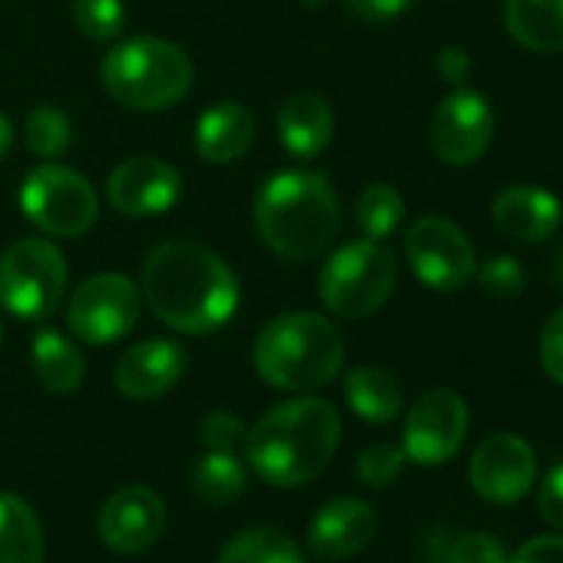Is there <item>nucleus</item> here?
<instances>
[{"label": "nucleus", "mask_w": 563, "mask_h": 563, "mask_svg": "<svg viewBox=\"0 0 563 563\" xmlns=\"http://www.w3.org/2000/svg\"><path fill=\"white\" fill-rule=\"evenodd\" d=\"M143 299L173 332L209 335L235 316L239 278L199 242H163L143 265Z\"/></svg>", "instance_id": "obj_1"}, {"label": "nucleus", "mask_w": 563, "mask_h": 563, "mask_svg": "<svg viewBox=\"0 0 563 563\" xmlns=\"http://www.w3.org/2000/svg\"><path fill=\"white\" fill-rule=\"evenodd\" d=\"M342 418L325 398H292L265 411L245 434L249 467L275 487H302L335 457Z\"/></svg>", "instance_id": "obj_2"}, {"label": "nucleus", "mask_w": 563, "mask_h": 563, "mask_svg": "<svg viewBox=\"0 0 563 563\" xmlns=\"http://www.w3.org/2000/svg\"><path fill=\"white\" fill-rule=\"evenodd\" d=\"M342 222L335 186L316 169H286L262 183L255 196V229L262 242L282 258H316L322 255Z\"/></svg>", "instance_id": "obj_3"}, {"label": "nucleus", "mask_w": 563, "mask_h": 563, "mask_svg": "<svg viewBox=\"0 0 563 563\" xmlns=\"http://www.w3.org/2000/svg\"><path fill=\"white\" fill-rule=\"evenodd\" d=\"M255 372L282 391H316L345 365V339L335 322L316 312H289L272 319L255 339Z\"/></svg>", "instance_id": "obj_4"}, {"label": "nucleus", "mask_w": 563, "mask_h": 563, "mask_svg": "<svg viewBox=\"0 0 563 563\" xmlns=\"http://www.w3.org/2000/svg\"><path fill=\"white\" fill-rule=\"evenodd\" d=\"M103 87L126 110H169L192 90V60L183 47L159 37H133L103 60Z\"/></svg>", "instance_id": "obj_5"}, {"label": "nucleus", "mask_w": 563, "mask_h": 563, "mask_svg": "<svg viewBox=\"0 0 563 563\" xmlns=\"http://www.w3.org/2000/svg\"><path fill=\"white\" fill-rule=\"evenodd\" d=\"M398 282L395 252L382 239H352L332 252L319 275V296L339 319H365L378 312Z\"/></svg>", "instance_id": "obj_6"}, {"label": "nucleus", "mask_w": 563, "mask_h": 563, "mask_svg": "<svg viewBox=\"0 0 563 563\" xmlns=\"http://www.w3.org/2000/svg\"><path fill=\"white\" fill-rule=\"evenodd\" d=\"M67 289V258L47 239H18L0 255V306L14 319L44 322Z\"/></svg>", "instance_id": "obj_7"}, {"label": "nucleus", "mask_w": 563, "mask_h": 563, "mask_svg": "<svg viewBox=\"0 0 563 563\" xmlns=\"http://www.w3.org/2000/svg\"><path fill=\"white\" fill-rule=\"evenodd\" d=\"M21 209L47 235L77 239L97 222L100 199L90 179L77 169L60 163H41L21 183Z\"/></svg>", "instance_id": "obj_8"}, {"label": "nucleus", "mask_w": 563, "mask_h": 563, "mask_svg": "<svg viewBox=\"0 0 563 563\" xmlns=\"http://www.w3.org/2000/svg\"><path fill=\"white\" fill-rule=\"evenodd\" d=\"M140 322V292L120 272L87 278L67 306V325L84 345H113Z\"/></svg>", "instance_id": "obj_9"}, {"label": "nucleus", "mask_w": 563, "mask_h": 563, "mask_svg": "<svg viewBox=\"0 0 563 563\" xmlns=\"http://www.w3.org/2000/svg\"><path fill=\"white\" fill-rule=\"evenodd\" d=\"M405 255L411 272L434 292H457L474 278V249L471 239L444 216H424L408 229Z\"/></svg>", "instance_id": "obj_10"}, {"label": "nucleus", "mask_w": 563, "mask_h": 563, "mask_svg": "<svg viewBox=\"0 0 563 563\" xmlns=\"http://www.w3.org/2000/svg\"><path fill=\"white\" fill-rule=\"evenodd\" d=\"M467 428H471L467 401L454 388H431L408 408L401 451L408 461L421 467L444 464L461 451Z\"/></svg>", "instance_id": "obj_11"}, {"label": "nucleus", "mask_w": 563, "mask_h": 563, "mask_svg": "<svg viewBox=\"0 0 563 563\" xmlns=\"http://www.w3.org/2000/svg\"><path fill=\"white\" fill-rule=\"evenodd\" d=\"M494 140V110L484 93L454 87L431 117V146L448 166L477 163Z\"/></svg>", "instance_id": "obj_12"}, {"label": "nucleus", "mask_w": 563, "mask_h": 563, "mask_svg": "<svg viewBox=\"0 0 563 563\" xmlns=\"http://www.w3.org/2000/svg\"><path fill=\"white\" fill-rule=\"evenodd\" d=\"M471 487L487 504H517L537 481V454L520 434H487L471 454Z\"/></svg>", "instance_id": "obj_13"}, {"label": "nucleus", "mask_w": 563, "mask_h": 563, "mask_svg": "<svg viewBox=\"0 0 563 563\" xmlns=\"http://www.w3.org/2000/svg\"><path fill=\"white\" fill-rule=\"evenodd\" d=\"M166 527V504L146 484H126L100 507V540L123 556L150 550Z\"/></svg>", "instance_id": "obj_14"}, {"label": "nucleus", "mask_w": 563, "mask_h": 563, "mask_svg": "<svg viewBox=\"0 0 563 563\" xmlns=\"http://www.w3.org/2000/svg\"><path fill=\"white\" fill-rule=\"evenodd\" d=\"M107 196L110 206L130 219H153L169 212L183 196V176L176 166L156 156H136L123 159L107 176Z\"/></svg>", "instance_id": "obj_15"}, {"label": "nucleus", "mask_w": 563, "mask_h": 563, "mask_svg": "<svg viewBox=\"0 0 563 563\" xmlns=\"http://www.w3.org/2000/svg\"><path fill=\"white\" fill-rule=\"evenodd\" d=\"M189 355L173 339H146L117 362V391L130 401H153L166 395L186 372Z\"/></svg>", "instance_id": "obj_16"}, {"label": "nucleus", "mask_w": 563, "mask_h": 563, "mask_svg": "<svg viewBox=\"0 0 563 563\" xmlns=\"http://www.w3.org/2000/svg\"><path fill=\"white\" fill-rule=\"evenodd\" d=\"M378 533V517L372 504L358 497L329 500L309 527V547L322 560H349L362 553Z\"/></svg>", "instance_id": "obj_17"}, {"label": "nucleus", "mask_w": 563, "mask_h": 563, "mask_svg": "<svg viewBox=\"0 0 563 563\" xmlns=\"http://www.w3.org/2000/svg\"><path fill=\"white\" fill-rule=\"evenodd\" d=\"M494 225L517 242H547L563 219L560 199L543 186H507L490 202Z\"/></svg>", "instance_id": "obj_18"}, {"label": "nucleus", "mask_w": 563, "mask_h": 563, "mask_svg": "<svg viewBox=\"0 0 563 563\" xmlns=\"http://www.w3.org/2000/svg\"><path fill=\"white\" fill-rule=\"evenodd\" d=\"M335 133L332 107L319 93H296L278 110V136L289 156L316 159L329 150Z\"/></svg>", "instance_id": "obj_19"}, {"label": "nucleus", "mask_w": 563, "mask_h": 563, "mask_svg": "<svg viewBox=\"0 0 563 563\" xmlns=\"http://www.w3.org/2000/svg\"><path fill=\"white\" fill-rule=\"evenodd\" d=\"M255 140V120L242 103L222 100L206 107V113L196 123V150L206 163L229 166L239 156L249 153Z\"/></svg>", "instance_id": "obj_20"}, {"label": "nucleus", "mask_w": 563, "mask_h": 563, "mask_svg": "<svg viewBox=\"0 0 563 563\" xmlns=\"http://www.w3.org/2000/svg\"><path fill=\"white\" fill-rule=\"evenodd\" d=\"M507 34L530 54H563V0H504Z\"/></svg>", "instance_id": "obj_21"}, {"label": "nucleus", "mask_w": 563, "mask_h": 563, "mask_svg": "<svg viewBox=\"0 0 563 563\" xmlns=\"http://www.w3.org/2000/svg\"><path fill=\"white\" fill-rule=\"evenodd\" d=\"M31 365L37 382L54 395H74L87 378V362L80 349L54 329L37 332L31 349Z\"/></svg>", "instance_id": "obj_22"}, {"label": "nucleus", "mask_w": 563, "mask_h": 563, "mask_svg": "<svg viewBox=\"0 0 563 563\" xmlns=\"http://www.w3.org/2000/svg\"><path fill=\"white\" fill-rule=\"evenodd\" d=\"M0 563H44V530L34 507L18 494H0Z\"/></svg>", "instance_id": "obj_23"}, {"label": "nucleus", "mask_w": 563, "mask_h": 563, "mask_svg": "<svg viewBox=\"0 0 563 563\" xmlns=\"http://www.w3.org/2000/svg\"><path fill=\"white\" fill-rule=\"evenodd\" d=\"M345 401L349 408L372 424H388L401 415L405 395L391 372L385 368H355L345 378Z\"/></svg>", "instance_id": "obj_24"}, {"label": "nucleus", "mask_w": 563, "mask_h": 563, "mask_svg": "<svg viewBox=\"0 0 563 563\" xmlns=\"http://www.w3.org/2000/svg\"><path fill=\"white\" fill-rule=\"evenodd\" d=\"M216 563H302V550L286 530L249 527L222 547Z\"/></svg>", "instance_id": "obj_25"}, {"label": "nucleus", "mask_w": 563, "mask_h": 563, "mask_svg": "<svg viewBox=\"0 0 563 563\" xmlns=\"http://www.w3.org/2000/svg\"><path fill=\"white\" fill-rule=\"evenodd\" d=\"M245 464L232 451H206L192 467V487L206 504H232L245 490Z\"/></svg>", "instance_id": "obj_26"}, {"label": "nucleus", "mask_w": 563, "mask_h": 563, "mask_svg": "<svg viewBox=\"0 0 563 563\" xmlns=\"http://www.w3.org/2000/svg\"><path fill=\"white\" fill-rule=\"evenodd\" d=\"M405 219V199L395 186L375 183L358 196L355 206V222L368 239H388Z\"/></svg>", "instance_id": "obj_27"}, {"label": "nucleus", "mask_w": 563, "mask_h": 563, "mask_svg": "<svg viewBox=\"0 0 563 563\" xmlns=\"http://www.w3.org/2000/svg\"><path fill=\"white\" fill-rule=\"evenodd\" d=\"M24 140H27V150L41 159H60L74 140V126L67 120L64 110L57 107H37L27 123H24Z\"/></svg>", "instance_id": "obj_28"}, {"label": "nucleus", "mask_w": 563, "mask_h": 563, "mask_svg": "<svg viewBox=\"0 0 563 563\" xmlns=\"http://www.w3.org/2000/svg\"><path fill=\"white\" fill-rule=\"evenodd\" d=\"M74 21L84 37L110 44L126 31V8L123 0H74Z\"/></svg>", "instance_id": "obj_29"}, {"label": "nucleus", "mask_w": 563, "mask_h": 563, "mask_svg": "<svg viewBox=\"0 0 563 563\" xmlns=\"http://www.w3.org/2000/svg\"><path fill=\"white\" fill-rule=\"evenodd\" d=\"M477 272V282L481 289L490 296V299H517L527 286V275H523V265L510 255H494L487 258Z\"/></svg>", "instance_id": "obj_30"}, {"label": "nucleus", "mask_w": 563, "mask_h": 563, "mask_svg": "<svg viewBox=\"0 0 563 563\" xmlns=\"http://www.w3.org/2000/svg\"><path fill=\"white\" fill-rule=\"evenodd\" d=\"M405 451L395 444H372L358 454L355 471L362 477V484L368 487H388L401 471H405Z\"/></svg>", "instance_id": "obj_31"}, {"label": "nucleus", "mask_w": 563, "mask_h": 563, "mask_svg": "<svg viewBox=\"0 0 563 563\" xmlns=\"http://www.w3.org/2000/svg\"><path fill=\"white\" fill-rule=\"evenodd\" d=\"M448 563H507V550L494 533H461L448 543Z\"/></svg>", "instance_id": "obj_32"}, {"label": "nucleus", "mask_w": 563, "mask_h": 563, "mask_svg": "<svg viewBox=\"0 0 563 563\" xmlns=\"http://www.w3.org/2000/svg\"><path fill=\"white\" fill-rule=\"evenodd\" d=\"M245 424L232 411H209L202 421V444L209 451H239L245 444Z\"/></svg>", "instance_id": "obj_33"}, {"label": "nucleus", "mask_w": 563, "mask_h": 563, "mask_svg": "<svg viewBox=\"0 0 563 563\" xmlns=\"http://www.w3.org/2000/svg\"><path fill=\"white\" fill-rule=\"evenodd\" d=\"M540 365L550 382L563 385V306L547 319L540 332Z\"/></svg>", "instance_id": "obj_34"}, {"label": "nucleus", "mask_w": 563, "mask_h": 563, "mask_svg": "<svg viewBox=\"0 0 563 563\" xmlns=\"http://www.w3.org/2000/svg\"><path fill=\"white\" fill-rule=\"evenodd\" d=\"M507 563H563V537L556 533H540L530 537L507 556Z\"/></svg>", "instance_id": "obj_35"}, {"label": "nucleus", "mask_w": 563, "mask_h": 563, "mask_svg": "<svg viewBox=\"0 0 563 563\" xmlns=\"http://www.w3.org/2000/svg\"><path fill=\"white\" fill-rule=\"evenodd\" d=\"M537 507L543 514V520L556 530H563V464H556L543 481H540V494H537Z\"/></svg>", "instance_id": "obj_36"}, {"label": "nucleus", "mask_w": 563, "mask_h": 563, "mask_svg": "<svg viewBox=\"0 0 563 563\" xmlns=\"http://www.w3.org/2000/svg\"><path fill=\"white\" fill-rule=\"evenodd\" d=\"M438 74H441L444 84L464 87L467 77H471V54H467L464 47H457V44L444 47V51L438 54Z\"/></svg>", "instance_id": "obj_37"}, {"label": "nucleus", "mask_w": 563, "mask_h": 563, "mask_svg": "<svg viewBox=\"0 0 563 563\" xmlns=\"http://www.w3.org/2000/svg\"><path fill=\"white\" fill-rule=\"evenodd\" d=\"M349 11L365 21H395L401 18L415 0H345Z\"/></svg>", "instance_id": "obj_38"}, {"label": "nucleus", "mask_w": 563, "mask_h": 563, "mask_svg": "<svg viewBox=\"0 0 563 563\" xmlns=\"http://www.w3.org/2000/svg\"><path fill=\"white\" fill-rule=\"evenodd\" d=\"M11 150H14V126L4 113H0V159H4Z\"/></svg>", "instance_id": "obj_39"}, {"label": "nucleus", "mask_w": 563, "mask_h": 563, "mask_svg": "<svg viewBox=\"0 0 563 563\" xmlns=\"http://www.w3.org/2000/svg\"><path fill=\"white\" fill-rule=\"evenodd\" d=\"M302 4H306V8H322L325 0H302Z\"/></svg>", "instance_id": "obj_40"}, {"label": "nucleus", "mask_w": 563, "mask_h": 563, "mask_svg": "<svg viewBox=\"0 0 563 563\" xmlns=\"http://www.w3.org/2000/svg\"><path fill=\"white\" fill-rule=\"evenodd\" d=\"M556 268H560V278H563V255H560V262H556Z\"/></svg>", "instance_id": "obj_41"}, {"label": "nucleus", "mask_w": 563, "mask_h": 563, "mask_svg": "<svg viewBox=\"0 0 563 563\" xmlns=\"http://www.w3.org/2000/svg\"><path fill=\"white\" fill-rule=\"evenodd\" d=\"M0 342H4V325H0Z\"/></svg>", "instance_id": "obj_42"}]
</instances>
